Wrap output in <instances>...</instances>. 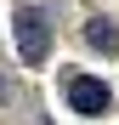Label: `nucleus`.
Segmentation results:
<instances>
[{
    "mask_svg": "<svg viewBox=\"0 0 119 125\" xmlns=\"http://www.w3.org/2000/svg\"><path fill=\"white\" fill-rule=\"evenodd\" d=\"M17 51H23V62H46V57H51L46 11H34V6H23V11H17Z\"/></svg>",
    "mask_w": 119,
    "mask_h": 125,
    "instance_id": "obj_1",
    "label": "nucleus"
},
{
    "mask_svg": "<svg viewBox=\"0 0 119 125\" xmlns=\"http://www.w3.org/2000/svg\"><path fill=\"white\" fill-rule=\"evenodd\" d=\"M68 108H74V114H91V119H102V114L113 108V97H108V85H102V80L68 74Z\"/></svg>",
    "mask_w": 119,
    "mask_h": 125,
    "instance_id": "obj_2",
    "label": "nucleus"
},
{
    "mask_svg": "<svg viewBox=\"0 0 119 125\" xmlns=\"http://www.w3.org/2000/svg\"><path fill=\"white\" fill-rule=\"evenodd\" d=\"M85 46H91V51H102V57H113V51H119V23L91 17V23H85Z\"/></svg>",
    "mask_w": 119,
    "mask_h": 125,
    "instance_id": "obj_3",
    "label": "nucleus"
},
{
    "mask_svg": "<svg viewBox=\"0 0 119 125\" xmlns=\"http://www.w3.org/2000/svg\"><path fill=\"white\" fill-rule=\"evenodd\" d=\"M0 102H11V85H6V74H0Z\"/></svg>",
    "mask_w": 119,
    "mask_h": 125,
    "instance_id": "obj_4",
    "label": "nucleus"
}]
</instances>
